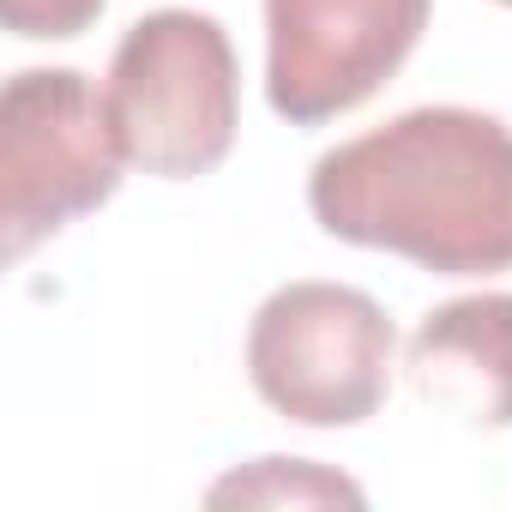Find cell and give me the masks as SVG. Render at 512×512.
<instances>
[{
  "mask_svg": "<svg viewBox=\"0 0 512 512\" xmlns=\"http://www.w3.org/2000/svg\"><path fill=\"white\" fill-rule=\"evenodd\" d=\"M326 235L404 253L440 278L512 266V127L482 109H410L326 151L308 175Z\"/></svg>",
  "mask_w": 512,
  "mask_h": 512,
  "instance_id": "6da1fadb",
  "label": "cell"
},
{
  "mask_svg": "<svg viewBox=\"0 0 512 512\" xmlns=\"http://www.w3.org/2000/svg\"><path fill=\"white\" fill-rule=\"evenodd\" d=\"M109 109L127 163L163 181L211 175L241 127V67L211 13H145L109 61Z\"/></svg>",
  "mask_w": 512,
  "mask_h": 512,
  "instance_id": "7a4b0ae2",
  "label": "cell"
},
{
  "mask_svg": "<svg viewBox=\"0 0 512 512\" xmlns=\"http://www.w3.org/2000/svg\"><path fill=\"white\" fill-rule=\"evenodd\" d=\"M121 127L109 91H91L73 67H25L0 97V223H7V260L73 217L97 211L121 187Z\"/></svg>",
  "mask_w": 512,
  "mask_h": 512,
  "instance_id": "3957f363",
  "label": "cell"
},
{
  "mask_svg": "<svg viewBox=\"0 0 512 512\" xmlns=\"http://www.w3.org/2000/svg\"><path fill=\"white\" fill-rule=\"evenodd\" d=\"M392 320L350 284H284L247 326V380L302 428H356L392 386Z\"/></svg>",
  "mask_w": 512,
  "mask_h": 512,
  "instance_id": "277c9868",
  "label": "cell"
},
{
  "mask_svg": "<svg viewBox=\"0 0 512 512\" xmlns=\"http://www.w3.org/2000/svg\"><path fill=\"white\" fill-rule=\"evenodd\" d=\"M428 0H266V97L320 127L368 103L422 43Z\"/></svg>",
  "mask_w": 512,
  "mask_h": 512,
  "instance_id": "5b68a950",
  "label": "cell"
},
{
  "mask_svg": "<svg viewBox=\"0 0 512 512\" xmlns=\"http://www.w3.org/2000/svg\"><path fill=\"white\" fill-rule=\"evenodd\" d=\"M404 374L416 398L464 416L470 428H512V296L482 290L422 314Z\"/></svg>",
  "mask_w": 512,
  "mask_h": 512,
  "instance_id": "8992f818",
  "label": "cell"
},
{
  "mask_svg": "<svg viewBox=\"0 0 512 512\" xmlns=\"http://www.w3.org/2000/svg\"><path fill=\"white\" fill-rule=\"evenodd\" d=\"M211 506H362V488L338 470H320L308 458H260L253 470H235L223 476L211 494Z\"/></svg>",
  "mask_w": 512,
  "mask_h": 512,
  "instance_id": "52a82bcc",
  "label": "cell"
},
{
  "mask_svg": "<svg viewBox=\"0 0 512 512\" xmlns=\"http://www.w3.org/2000/svg\"><path fill=\"white\" fill-rule=\"evenodd\" d=\"M7 7V31L31 43H67L97 25L103 0H0Z\"/></svg>",
  "mask_w": 512,
  "mask_h": 512,
  "instance_id": "ba28073f",
  "label": "cell"
},
{
  "mask_svg": "<svg viewBox=\"0 0 512 512\" xmlns=\"http://www.w3.org/2000/svg\"><path fill=\"white\" fill-rule=\"evenodd\" d=\"M500 7H512V0H500Z\"/></svg>",
  "mask_w": 512,
  "mask_h": 512,
  "instance_id": "9c48e42d",
  "label": "cell"
}]
</instances>
